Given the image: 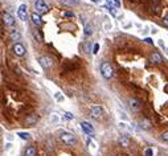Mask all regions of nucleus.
<instances>
[{
  "label": "nucleus",
  "mask_w": 168,
  "mask_h": 156,
  "mask_svg": "<svg viewBox=\"0 0 168 156\" xmlns=\"http://www.w3.org/2000/svg\"><path fill=\"white\" fill-rule=\"evenodd\" d=\"M101 73H102V76L105 77L106 80H110V78L114 76L113 66L110 65L107 61H103L102 64H101Z\"/></svg>",
  "instance_id": "f257e3e1"
},
{
  "label": "nucleus",
  "mask_w": 168,
  "mask_h": 156,
  "mask_svg": "<svg viewBox=\"0 0 168 156\" xmlns=\"http://www.w3.org/2000/svg\"><path fill=\"white\" fill-rule=\"evenodd\" d=\"M60 140L62 143H65L66 145H74L76 144V138L72 132H62L60 135Z\"/></svg>",
  "instance_id": "f03ea898"
},
{
  "label": "nucleus",
  "mask_w": 168,
  "mask_h": 156,
  "mask_svg": "<svg viewBox=\"0 0 168 156\" xmlns=\"http://www.w3.org/2000/svg\"><path fill=\"white\" fill-rule=\"evenodd\" d=\"M35 8H36V12L39 15H44L49 11V7L44 0H36L35 1Z\"/></svg>",
  "instance_id": "7ed1b4c3"
},
{
  "label": "nucleus",
  "mask_w": 168,
  "mask_h": 156,
  "mask_svg": "<svg viewBox=\"0 0 168 156\" xmlns=\"http://www.w3.org/2000/svg\"><path fill=\"white\" fill-rule=\"evenodd\" d=\"M17 16L21 21H27V19H28V7H27L25 4H21V5L19 7Z\"/></svg>",
  "instance_id": "20e7f679"
},
{
  "label": "nucleus",
  "mask_w": 168,
  "mask_h": 156,
  "mask_svg": "<svg viewBox=\"0 0 168 156\" xmlns=\"http://www.w3.org/2000/svg\"><path fill=\"white\" fill-rule=\"evenodd\" d=\"M103 114V107L102 106H92V110H90V115L94 119H99Z\"/></svg>",
  "instance_id": "39448f33"
},
{
  "label": "nucleus",
  "mask_w": 168,
  "mask_h": 156,
  "mask_svg": "<svg viewBox=\"0 0 168 156\" xmlns=\"http://www.w3.org/2000/svg\"><path fill=\"white\" fill-rule=\"evenodd\" d=\"M3 23L7 27H13V25H15V19H13V16H12L11 13L4 12V13H3Z\"/></svg>",
  "instance_id": "423d86ee"
},
{
  "label": "nucleus",
  "mask_w": 168,
  "mask_h": 156,
  "mask_svg": "<svg viewBox=\"0 0 168 156\" xmlns=\"http://www.w3.org/2000/svg\"><path fill=\"white\" fill-rule=\"evenodd\" d=\"M39 64H40L44 69H48V68H50V66L53 65V61H52L49 57H46V56H42V57L39 58Z\"/></svg>",
  "instance_id": "0eeeda50"
},
{
  "label": "nucleus",
  "mask_w": 168,
  "mask_h": 156,
  "mask_svg": "<svg viewBox=\"0 0 168 156\" xmlns=\"http://www.w3.org/2000/svg\"><path fill=\"white\" fill-rule=\"evenodd\" d=\"M13 53H15L16 56H20V57H21V56L25 54V46L20 42H16L15 45H13Z\"/></svg>",
  "instance_id": "6e6552de"
},
{
  "label": "nucleus",
  "mask_w": 168,
  "mask_h": 156,
  "mask_svg": "<svg viewBox=\"0 0 168 156\" xmlns=\"http://www.w3.org/2000/svg\"><path fill=\"white\" fill-rule=\"evenodd\" d=\"M81 128L84 130V132L85 134H88V135H92L93 136V134H94V127H93L92 124L90 123H88V122H81Z\"/></svg>",
  "instance_id": "1a4fd4ad"
},
{
  "label": "nucleus",
  "mask_w": 168,
  "mask_h": 156,
  "mask_svg": "<svg viewBox=\"0 0 168 156\" xmlns=\"http://www.w3.org/2000/svg\"><path fill=\"white\" fill-rule=\"evenodd\" d=\"M106 8H107V11L113 15V16H117V8H118V5L115 4V1H114V0H107Z\"/></svg>",
  "instance_id": "9d476101"
},
{
  "label": "nucleus",
  "mask_w": 168,
  "mask_h": 156,
  "mask_svg": "<svg viewBox=\"0 0 168 156\" xmlns=\"http://www.w3.org/2000/svg\"><path fill=\"white\" fill-rule=\"evenodd\" d=\"M31 20H32V23L35 24V25H37V27L42 25V19H41V16L37 13V12L32 13V16H31Z\"/></svg>",
  "instance_id": "9b49d317"
},
{
  "label": "nucleus",
  "mask_w": 168,
  "mask_h": 156,
  "mask_svg": "<svg viewBox=\"0 0 168 156\" xmlns=\"http://www.w3.org/2000/svg\"><path fill=\"white\" fill-rule=\"evenodd\" d=\"M118 143H119L122 147H128V145H130V139H128L126 135H121V136L118 138Z\"/></svg>",
  "instance_id": "f8f14e48"
},
{
  "label": "nucleus",
  "mask_w": 168,
  "mask_h": 156,
  "mask_svg": "<svg viewBox=\"0 0 168 156\" xmlns=\"http://www.w3.org/2000/svg\"><path fill=\"white\" fill-rule=\"evenodd\" d=\"M128 107L131 110H139L140 109V103L136 99H128Z\"/></svg>",
  "instance_id": "ddd939ff"
},
{
  "label": "nucleus",
  "mask_w": 168,
  "mask_h": 156,
  "mask_svg": "<svg viewBox=\"0 0 168 156\" xmlns=\"http://www.w3.org/2000/svg\"><path fill=\"white\" fill-rule=\"evenodd\" d=\"M139 127L142 130H151V123L147 119H142L139 120Z\"/></svg>",
  "instance_id": "4468645a"
},
{
  "label": "nucleus",
  "mask_w": 168,
  "mask_h": 156,
  "mask_svg": "<svg viewBox=\"0 0 168 156\" xmlns=\"http://www.w3.org/2000/svg\"><path fill=\"white\" fill-rule=\"evenodd\" d=\"M151 61L155 62V64H160V62L163 61V57H161L157 52H153L152 54H151Z\"/></svg>",
  "instance_id": "2eb2a0df"
},
{
  "label": "nucleus",
  "mask_w": 168,
  "mask_h": 156,
  "mask_svg": "<svg viewBox=\"0 0 168 156\" xmlns=\"http://www.w3.org/2000/svg\"><path fill=\"white\" fill-rule=\"evenodd\" d=\"M24 156H36V148H35V145H29V147H27Z\"/></svg>",
  "instance_id": "dca6fc26"
},
{
  "label": "nucleus",
  "mask_w": 168,
  "mask_h": 156,
  "mask_svg": "<svg viewBox=\"0 0 168 156\" xmlns=\"http://www.w3.org/2000/svg\"><path fill=\"white\" fill-rule=\"evenodd\" d=\"M93 32H94V31H93V25H92V24H89V23H88V24H85V31H84L85 36H86V37L92 36Z\"/></svg>",
  "instance_id": "f3484780"
},
{
  "label": "nucleus",
  "mask_w": 168,
  "mask_h": 156,
  "mask_svg": "<svg viewBox=\"0 0 168 156\" xmlns=\"http://www.w3.org/2000/svg\"><path fill=\"white\" fill-rule=\"evenodd\" d=\"M9 37H11V40H13L15 42H17V41L21 40V35L19 32H16V31H13V32H11V35H9Z\"/></svg>",
  "instance_id": "a211bd4d"
},
{
  "label": "nucleus",
  "mask_w": 168,
  "mask_h": 156,
  "mask_svg": "<svg viewBox=\"0 0 168 156\" xmlns=\"http://www.w3.org/2000/svg\"><path fill=\"white\" fill-rule=\"evenodd\" d=\"M17 136L20 139H23V140H29V139H31V135L28 134V132H23V131L17 132Z\"/></svg>",
  "instance_id": "6ab92c4d"
},
{
  "label": "nucleus",
  "mask_w": 168,
  "mask_h": 156,
  "mask_svg": "<svg viewBox=\"0 0 168 156\" xmlns=\"http://www.w3.org/2000/svg\"><path fill=\"white\" fill-rule=\"evenodd\" d=\"M61 3L65 5H74V4H78V0H61Z\"/></svg>",
  "instance_id": "aec40b11"
},
{
  "label": "nucleus",
  "mask_w": 168,
  "mask_h": 156,
  "mask_svg": "<svg viewBox=\"0 0 168 156\" xmlns=\"http://www.w3.org/2000/svg\"><path fill=\"white\" fill-rule=\"evenodd\" d=\"M37 122V116H31V118H27V123L29 126H33V124Z\"/></svg>",
  "instance_id": "412c9836"
},
{
  "label": "nucleus",
  "mask_w": 168,
  "mask_h": 156,
  "mask_svg": "<svg viewBox=\"0 0 168 156\" xmlns=\"http://www.w3.org/2000/svg\"><path fill=\"white\" fill-rule=\"evenodd\" d=\"M73 118H74V116H73V114H72V113H68V111H66V113H64V119H65V120H72Z\"/></svg>",
  "instance_id": "4be33fe9"
},
{
  "label": "nucleus",
  "mask_w": 168,
  "mask_h": 156,
  "mask_svg": "<svg viewBox=\"0 0 168 156\" xmlns=\"http://www.w3.org/2000/svg\"><path fill=\"white\" fill-rule=\"evenodd\" d=\"M54 99H56V101H60V102L64 101V97H62V94L60 93V91H57V93L54 94Z\"/></svg>",
  "instance_id": "5701e85b"
},
{
  "label": "nucleus",
  "mask_w": 168,
  "mask_h": 156,
  "mask_svg": "<svg viewBox=\"0 0 168 156\" xmlns=\"http://www.w3.org/2000/svg\"><path fill=\"white\" fill-rule=\"evenodd\" d=\"M144 156H153V149L147 148L146 151H144Z\"/></svg>",
  "instance_id": "b1692460"
},
{
  "label": "nucleus",
  "mask_w": 168,
  "mask_h": 156,
  "mask_svg": "<svg viewBox=\"0 0 168 156\" xmlns=\"http://www.w3.org/2000/svg\"><path fill=\"white\" fill-rule=\"evenodd\" d=\"M161 139L165 140V142H168V131H164V132L161 134Z\"/></svg>",
  "instance_id": "393cba45"
},
{
  "label": "nucleus",
  "mask_w": 168,
  "mask_h": 156,
  "mask_svg": "<svg viewBox=\"0 0 168 156\" xmlns=\"http://www.w3.org/2000/svg\"><path fill=\"white\" fill-rule=\"evenodd\" d=\"M98 50H99V44H94V48H93V53H94V54H97V53H98Z\"/></svg>",
  "instance_id": "a878e982"
},
{
  "label": "nucleus",
  "mask_w": 168,
  "mask_h": 156,
  "mask_svg": "<svg viewBox=\"0 0 168 156\" xmlns=\"http://www.w3.org/2000/svg\"><path fill=\"white\" fill-rule=\"evenodd\" d=\"M64 16H65V17H73L74 15L72 13V12H65V13H64Z\"/></svg>",
  "instance_id": "bb28decb"
},
{
  "label": "nucleus",
  "mask_w": 168,
  "mask_h": 156,
  "mask_svg": "<svg viewBox=\"0 0 168 156\" xmlns=\"http://www.w3.org/2000/svg\"><path fill=\"white\" fill-rule=\"evenodd\" d=\"M144 41H146V42H148V44H153V41L151 40L150 37H146V39H144Z\"/></svg>",
  "instance_id": "cd10ccee"
},
{
  "label": "nucleus",
  "mask_w": 168,
  "mask_h": 156,
  "mask_svg": "<svg viewBox=\"0 0 168 156\" xmlns=\"http://www.w3.org/2000/svg\"><path fill=\"white\" fill-rule=\"evenodd\" d=\"M164 24L168 27V15H167V16H165V17H164Z\"/></svg>",
  "instance_id": "c85d7f7f"
},
{
  "label": "nucleus",
  "mask_w": 168,
  "mask_h": 156,
  "mask_svg": "<svg viewBox=\"0 0 168 156\" xmlns=\"http://www.w3.org/2000/svg\"><path fill=\"white\" fill-rule=\"evenodd\" d=\"M152 33H157V29L156 28H152V31H151Z\"/></svg>",
  "instance_id": "c756f323"
},
{
  "label": "nucleus",
  "mask_w": 168,
  "mask_h": 156,
  "mask_svg": "<svg viewBox=\"0 0 168 156\" xmlns=\"http://www.w3.org/2000/svg\"><path fill=\"white\" fill-rule=\"evenodd\" d=\"M90 1H94V3H99L101 0H90Z\"/></svg>",
  "instance_id": "7c9ffc66"
},
{
  "label": "nucleus",
  "mask_w": 168,
  "mask_h": 156,
  "mask_svg": "<svg viewBox=\"0 0 168 156\" xmlns=\"http://www.w3.org/2000/svg\"><path fill=\"white\" fill-rule=\"evenodd\" d=\"M165 53H167V54H168V48H165Z\"/></svg>",
  "instance_id": "2f4dec72"
}]
</instances>
